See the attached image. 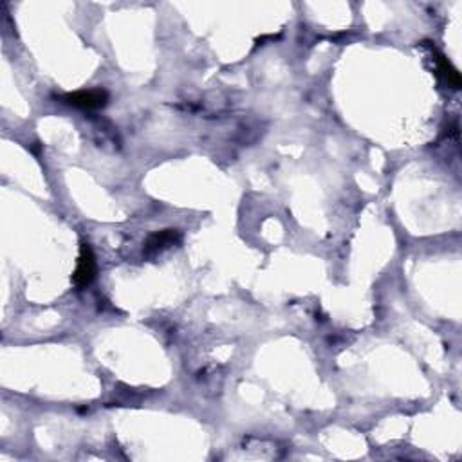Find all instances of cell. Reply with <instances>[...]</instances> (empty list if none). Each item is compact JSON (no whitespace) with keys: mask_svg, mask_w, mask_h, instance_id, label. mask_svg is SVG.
Masks as SVG:
<instances>
[{"mask_svg":"<svg viewBox=\"0 0 462 462\" xmlns=\"http://www.w3.org/2000/svg\"><path fill=\"white\" fill-rule=\"evenodd\" d=\"M94 277H96V256H94L93 249L88 247V244H82L78 265H76V271L72 275L75 286H88L94 280Z\"/></svg>","mask_w":462,"mask_h":462,"instance_id":"obj_1","label":"cell"},{"mask_svg":"<svg viewBox=\"0 0 462 462\" xmlns=\"http://www.w3.org/2000/svg\"><path fill=\"white\" fill-rule=\"evenodd\" d=\"M66 103L72 107H78V109H100V107H105L109 102V94L102 88H96V91H79V93L67 94Z\"/></svg>","mask_w":462,"mask_h":462,"instance_id":"obj_2","label":"cell"},{"mask_svg":"<svg viewBox=\"0 0 462 462\" xmlns=\"http://www.w3.org/2000/svg\"><path fill=\"white\" fill-rule=\"evenodd\" d=\"M177 240H179V231H177V229H164V231H159V233H154L148 240H146L145 253L146 255L157 253V251L176 244Z\"/></svg>","mask_w":462,"mask_h":462,"instance_id":"obj_3","label":"cell"},{"mask_svg":"<svg viewBox=\"0 0 462 462\" xmlns=\"http://www.w3.org/2000/svg\"><path fill=\"white\" fill-rule=\"evenodd\" d=\"M437 72L442 76V79H445L446 84L452 85L454 88H459V85H461V78H459L457 69H455L445 56L437 58Z\"/></svg>","mask_w":462,"mask_h":462,"instance_id":"obj_4","label":"cell"}]
</instances>
